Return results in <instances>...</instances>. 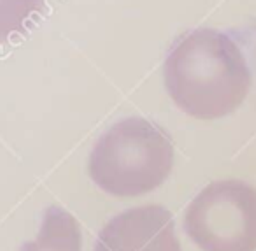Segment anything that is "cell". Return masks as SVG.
I'll return each instance as SVG.
<instances>
[{
  "instance_id": "3",
  "label": "cell",
  "mask_w": 256,
  "mask_h": 251,
  "mask_svg": "<svg viewBox=\"0 0 256 251\" xmlns=\"http://www.w3.org/2000/svg\"><path fill=\"white\" fill-rule=\"evenodd\" d=\"M184 230L202 251H256V186L242 179L209 183L186 207Z\"/></svg>"
},
{
  "instance_id": "1",
  "label": "cell",
  "mask_w": 256,
  "mask_h": 251,
  "mask_svg": "<svg viewBox=\"0 0 256 251\" xmlns=\"http://www.w3.org/2000/svg\"><path fill=\"white\" fill-rule=\"evenodd\" d=\"M162 72L172 104L198 121L234 114L252 88L251 67L242 48L212 27L184 34L167 55Z\"/></svg>"
},
{
  "instance_id": "2",
  "label": "cell",
  "mask_w": 256,
  "mask_h": 251,
  "mask_svg": "<svg viewBox=\"0 0 256 251\" xmlns=\"http://www.w3.org/2000/svg\"><path fill=\"white\" fill-rule=\"evenodd\" d=\"M174 163L170 135L146 118L130 116L96 139L88 156V176L104 193L128 200L164 186Z\"/></svg>"
},
{
  "instance_id": "6",
  "label": "cell",
  "mask_w": 256,
  "mask_h": 251,
  "mask_svg": "<svg viewBox=\"0 0 256 251\" xmlns=\"http://www.w3.org/2000/svg\"><path fill=\"white\" fill-rule=\"evenodd\" d=\"M46 0H0V44L22 34L42 13Z\"/></svg>"
},
{
  "instance_id": "5",
  "label": "cell",
  "mask_w": 256,
  "mask_h": 251,
  "mask_svg": "<svg viewBox=\"0 0 256 251\" xmlns=\"http://www.w3.org/2000/svg\"><path fill=\"white\" fill-rule=\"evenodd\" d=\"M22 251H82L81 225L67 209L53 205L44 212L36 239Z\"/></svg>"
},
{
  "instance_id": "4",
  "label": "cell",
  "mask_w": 256,
  "mask_h": 251,
  "mask_svg": "<svg viewBox=\"0 0 256 251\" xmlns=\"http://www.w3.org/2000/svg\"><path fill=\"white\" fill-rule=\"evenodd\" d=\"M93 251H182L170 211L146 204L126 209L106 223Z\"/></svg>"
}]
</instances>
